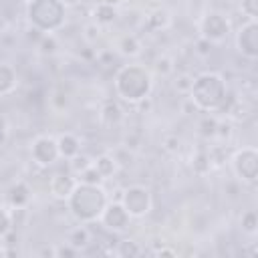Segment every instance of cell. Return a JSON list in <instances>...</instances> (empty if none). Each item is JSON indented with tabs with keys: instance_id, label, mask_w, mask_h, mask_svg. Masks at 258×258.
Masks as SVG:
<instances>
[{
	"instance_id": "cell-33",
	"label": "cell",
	"mask_w": 258,
	"mask_h": 258,
	"mask_svg": "<svg viewBox=\"0 0 258 258\" xmlns=\"http://www.w3.org/2000/svg\"><path fill=\"white\" fill-rule=\"evenodd\" d=\"M6 139V119L0 115V143H4Z\"/></svg>"
},
{
	"instance_id": "cell-36",
	"label": "cell",
	"mask_w": 258,
	"mask_h": 258,
	"mask_svg": "<svg viewBox=\"0 0 258 258\" xmlns=\"http://www.w3.org/2000/svg\"><path fill=\"white\" fill-rule=\"evenodd\" d=\"M97 4H109V6H115V4H119L121 0H95Z\"/></svg>"
},
{
	"instance_id": "cell-4",
	"label": "cell",
	"mask_w": 258,
	"mask_h": 258,
	"mask_svg": "<svg viewBox=\"0 0 258 258\" xmlns=\"http://www.w3.org/2000/svg\"><path fill=\"white\" fill-rule=\"evenodd\" d=\"M28 18L38 30H54L64 20V4L60 0H32Z\"/></svg>"
},
{
	"instance_id": "cell-12",
	"label": "cell",
	"mask_w": 258,
	"mask_h": 258,
	"mask_svg": "<svg viewBox=\"0 0 258 258\" xmlns=\"http://www.w3.org/2000/svg\"><path fill=\"white\" fill-rule=\"evenodd\" d=\"M56 147H58V155H62V157H67V159L75 157V155L81 151L79 139H77L75 135H71V133H62V135L58 137V141H56Z\"/></svg>"
},
{
	"instance_id": "cell-21",
	"label": "cell",
	"mask_w": 258,
	"mask_h": 258,
	"mask_svg": "<svg viewBox=\"0 0 258 258\" xmlns=\"http://www.w3.org/2000/svg\"><path fill=\"white\" fill-rule=\"evenodd\" d=\"M79 179H81V183H89V185H99V183H101V181H103L105 177H103V175H101V173L97 171V167H95V165L91 163V165H89L87 169H83V171L79 173Z\"/></svg>"
},
{
	"instance_id": "cell-28",
	"label": "cell",
	"mask_w": 258,
	"mask_h": 258,
	"mask_svg": "<svg viewBox=\"0 0 258 258\" xmlns=\"http://www.w3.org/2000/svg\"><path fill=\"white\" fill-rule=\"evenodd\" d=\"M10 226H12V220L10 216L0 208V238H4L8 232H10Z\"/></svg>"
},
{
	"instance_id": "cell-10",
	"label": "cell",
	"mask_w": 258,
	"mask_h": 258,
	"mask_svg": "<svg viewBox=\"0 0 258 258\" xmlns=\"http://www.w3.org/2000/svg\"><path fill=\"white\" fill-rule=\"evenodd\" d=\"M101 218H103V224H105L109 230L121 232V230L127 228L131 216L127 214V210L123 208V204H109V206H105Z\"/></svg>"
},
{
	"instance_id": "cell-29",
	"label": "cell",
	"mask_w": 258,
	"mask_h": 258,
	"mask_svg": "<svg viewBox=\"0 0 258 258\" xmlns=\"http://www.w3.org/2000/svg\"><path fill=\"white\" fill-rule=\"evenodd\" d=\"M99 32H101V28H99L97 22H91V24L85 26V38H87L89 42H95V40L99 38Z\"/></svg>"
},
{
	"instance_id": "cell-22",
	"label": "cell",
	"mask_w": 258,
	"mask_h": 258,
	"mask_svg": "<svg viewBox=\"0 0 258 258\" xmlns=\"http://www.w3.org/2000/svg\"><path fill=\"white\" fill-rule=\"evenodd\" d=\"M91 163H93V161H91L89 157H85V155H79V153H77L75 157H71L69 167H71V171H73V173H77V175H79V173H81L83 169H87Z\"/></svg>"
},
{
	"instance_id": "cell-19",
	"label": "cell",
	"mask_w": 258,
	"mask_h": 258,
	"mask_svg": "<svg viewBox=\"0 0 258 258\" xmlns=\"http://www.w3.org/2000/svg\"><path fill=\"white\" fill-rule=\"evenodd\" d=\"M91 242V234H89V230L87 228H75L71 234H69V244L73 246V248H77V250H81V248H85L87 244Z\"/></svg>"
},
{
	"instance_id": "cell-1",
	"label": "cell",
	"mask_w": 258,
	"mask_h": 258,
	"mask_svg": "<svg viewBox=\"0 0 258 258\" xmlns=\"http://www.w3.org/2000/svg\"><path fill=\"white\" fill-rule=\"evenodd\" d=\"M67 200H69V210L81 222L97 220L107 206L105 191L99 185H89V183H77Z\"/></svg>"
},
{
	"instance_id": "cell-20",
	"label": "cell",
	"mask_w": 258,
	"mask_h": 258,
	"mask_svg": "<svg viewBox=\"0 0 258 258\" xmlns=\"http://www.w3.org/2000/svg\"><path fill=\"white\" fill-rule=\"evenodd\" d=\"M147 24L153 30H161V28H165L169 24V14L165 10H155V12H151L147 16Z\"/></svg>"
},
{
	"instance_id": "cell-27",
	"label": "cell",
	"mask_w": 258,
	"mask_h": 258,
	"mask_svg": "<svg viewBox=\"0 0 258 258\" xmlns=\"http://www.w3.org/2000/svg\"><path fill=\"white\" fill-rule=\"evenodd\" d=\"M242 10L248 14L250 20H254L258 14V0H242Z\"/></svg>"
},
{
	"instance_id": "cell-23",
	"label": "cell",
	"mask_w": 258,
	"mask_h": 258,
	"mask_svg": "<svg viewBox=\"0 0 258 258\" xmlns=\"http://www.w3.org/2000/svg\"><path fill=\"white\" fill-rule=\"evenodd\" d=\"M117 254H119V256H139L141 250H139V246H137L133 240H123V242H119Z\"/></svg>"
},
{
	"instance_id": "cell-34",
	"label": "cell",
	"mask_w": 258,
	"mask_h": 258,
	"mask_svg": "<svg viewBox=\"0 0 258 258\" xmlns=\"http://www.w3.org/2000/svg\"><path fill=\"white\" fill-rule=\"evenodd\" d=\"M165 147H167L169 151H175V149L179 147V139H177V137H171V139L167 141V145H165Z\"/></svg>"
},
{
	"instance_id": "cell-18",
	"label": "cell",
	"mask_w": 258,
	"mask_h": 258,
	"mask_svg": "<svg viewBox=\"0 0 258 258\" xmlns=\"http://www.w3.org/2000/svg\"><path fill=\"white\" fill-rule=\"evenodd\" d=\"M117 48H119L123 54L133 56V54H137V52H139L141 44H139V40H137V36H135V34H125V36H121V38H119Z\"/></svg>"
},
{
	"instance_id": "cell-16",
	"label": "cell",
	"mask_w": 258,
	"mask_h": 258,
	"mask_svg": "<svg viewBox=\"0 0 258 258\" xmlns=\"http://www.w3.org/2000/svg\"><path fill=\"white\" fill-rule=\"evenodd\" d=\"M121 109H119V105L115 103V101H107L105 105H103V111H101V119H103V123H107V125H117L119 121H121Z\"/></svg>"
},
{
	"instance_id": "cell-2",
	"label": "cell",
	"mask_w": 258,
	"mask_h": 258,
	"mask_svg": "<svg viewBox=\"0 0 258 258\" xmlns=\"http://www.w3.org/2000/svg\"><path fill=\"white\" fill-rule=\"evenodd\" d=\"M189 95H191V103H196L200 109L206 111L222 109V105L226 103L224 79L216 73H204L191 83Z\"/></svg>"
},
{
	"instance_id": "cell-3",
	"label": "cell",
	"mask_w": 258,
	"mask_h": 258,
	"mask_svg": "<svg viewBox=\"0 0 258 258\" xmlns=\"http://www.w3.org/2000/svg\"><path fill=\"white\" fill-rule=\"evenodd\" d=\"M115 87H117V93L121 95V99L131 101V103H139L149 95L151 77L143 67L129 64V67L119 71V75L115 79Z\"/></svg>"
},
{
	"instance_id": "cell-26",
	"label": "cell",
	"mask_w": 258,
	"mask_h": 258,
	"mask_svg": "<svg viewBox=\"0 0 258 258\" xmlns=\"http://www.w3.org/2000/svg\"><path fill=\"white\" fill-rule=\"evenodd\" d=\"M210 161H212V157H210L208 153H200V155L196 157V161H194V169H196L198 173H206V171L210 169Z\"/></svg>"
},
{
	"instance_id": "cell-30",
	"label": "cell",
	"mask_w": 258,
	"mask_h": 258,
	"mask_svg": "<svg viewBox=\"0 0 258 258\" xmlns=\"http://www.w3.org/2000/svg\"><path fill=\"white\" fill-rule=\"evenodd\" d=\"M171 69H173V67H171V60H169L167 56H161V58L155 60V71H157V73L165 75V73H169Z\"/></svg>"
},
{
	"instance_id": "cell-11",
	"label": "cell",
	"mask_w": 258,
	"mask_h": 258,
	"mask_svg": "<svg viewBox=\"0 0 258 258\" xmlns=\"http://www.w3.org/2000/svg\"><path fill=\"white\" fill-rule=\"evenodd\" d=\"M77 181L71 173H54L50 179H48V189L54 198H60V200H67L73 189H75Z\"/></svg>"
},
{
	"instance_id": "cell-17",
	"label": "cell",
	"mask_w": 258,
	"mask_h": 258,
	"mask_svg": "<svg viewBox=\"0 0 258 258\" xmlns=\"http://www.w3.org/2000/svg\"><path fill=\"white\" fill-rule=\"evenodd\" d=\"M93 165L97 167V171H99L103 177L113 175V173H115V169H117V161H115V157H113V155H99V157L93 161Z\"/></svg>"
},
{
	"instance_id": "cell-37",
	"label": "cell",
	"mask_w": 258,
	"mask_h": 258,
	"mask_svg": "<svg viewBox=\"0 0 258 258\" xmlns=\"http://www.w3.org/2000/svg\"><path fill=\"white\" fill-rule=\"evenodd\" d=\"M60 2H62V4H77L79 0H60Z\"/></svg>"
},
{
	"instance_id": "cell-7",
	"label": "cell",
	"mask_w": 258,
	"mask_h": 258,
	"mask_svg": "<svg viewBox=\"0 0 258 258\" xmlns=\"http://www.w3.org/2000/svg\"><path fill=\"white\" fill-rule=\"evenodd\" d=\"M202 32H204V38L206 40H222L228 36L230 32V22L226 20V16H222L220 12H210L204 22H202Z\"/></svg>"
},
{
	"instance_id": "cell-9",
	"label": "cell",
	"mask_w": 258,
	"mask_h": 258,
	"mask_svg": "<svg viewBox=\"0 0 258 258\" xmlns=\"http://www.w3.org/2000/svg\"><path fill=\"white\" fill-rule=\"evenodd\" d=\"M32 157L40 165H50L58 157V147L52 137H38L32 143Z\"/></svg>"
},
{
	"instance_id": "cell-38",
	"label": "cell",
	"mask_w": 258,
	"mask_h": 258,
	"mask_svg": "<svg viewBox=\"0 0 258 258\" xmlns=\"http://www.w3.org/2000/svg\"><path fill=\"white\" fill-rule=\"evenodd\" d=\"M30 2H32V0H30Z\"/></svg>"
},
{
	"instance_id": "cell-31",
	"label": "cell",
	"mask_w": 258,
	"mask_h": 258,
	"mask_svg": "<svg viewBox=\"0 0 258 258\" xmlns=\"http://www.w3.org/2000/svg\"><path fill=\"white\" fill-rule=\"evenodd\" d=\"M40 48H42V52H54V48H56V42H54V38H52V36H42Z\"/></svg>"
},
{
	"instance_id": "cell-8",
	"label": "cell",
	"mask_w": 258,
	"mask_h": 258,
	"mask_svg": "<svg viewBox=\"0 0 258 258\" xmlns=\"http://www.w3.org/2000/svg\"><path fill=\"white\" fill-rule=\"evenodd\" d=\"M238 48L248 58H256L258 56V26H256L254 20H250L248 24H244L240 28V32H238Z\"/></svg>"
},
{
	"instance_id": "cell-14",
	"label": "cell",
	"mask_w": 258,
	"mask_h": 258,
	"mask_svg": "<svg viewBox=\"0 0 258 258\" xmlns=\"http://www.w3.org/2000/svg\"><path fill=\"white\" fill-rule=\"evenodd\" d=\"M16 85V75L12 71V67H8L6 62H0V95H6L14 89Z\"/></svg>"
},
{
	"instance_id": "cell-25",
	"label": "cell",
	"mask_w": 258,
	"mask_h": 258,
	"mask_svg": "<svg viewBox=\"0 0 258 258\" xmlns=\"http://www.w3.org/2000/svg\"><path fill=\"white\" fill-rule=\"evenodd\" d=\"M200 129H202V135H204V137H212V135H216L218 121H216L214 117H206V119H202Z\"/></svg>"
},
{
	"instance_id": "cell-5",
	"label": "cell",
	"mask_w": 258,
	"mask_h": 258,
	"mask_svg": "<svg viewBox=\"0 0 258 258\" xmlns=\"http://www.w3.org/2000/svg\"><path fill=\"white\" fill-rule=\"evenodd\" d=\"M123 208L129 216H143L151 208V196L143 185H131L123 194Z\"/></svg>"
},
{
	"instance_id": "cell-6",
	"label": "cell",
	"mask_w": 258,
	"mask_h": 258,
	"mask_svg": "<svg viewBox=\"0 0 258 258\" xmlns=\"http://www.w3.org/2000/svg\"><path fill=\"white\" fill-rule=\"evenodd\" d=\"M234 167H236V173L242 179L254 183L256 175H258V153L252 147H246V149L238 151L234 155Z\"/></svg>"
},
{
	"instance_id": "cell-13",
	"label": "cell",
	"mask_w": 258,
	"mask_h": 258,
	"mask_svg": "<svg viewBox=\"0 0 258 258\" xmlns=\"http://www.w3.org/2000/svg\"><path fill=\"white\" fill-rule=\"evenodd\" d=\"M28 200H30V189H28V185H26L24 181H18L16 185L10 187V191H8V202H10V206H14V208H24V206L28 204Z\"/></svg>"
},
{
	"instance_id": "cell-35",
	"label": "cell",
	"mask_w": 258,
	"mask_h": 258,
	"mask_svg": "<svg viewBox=\"0 0 258 258\" xmlns=\"http://www.w3.org/2000/svg\"><path fill=\"white\" fill-rule=\"evenodd\" d=\"M157 256H175V250H167V248H161L157 252Z\"/></svg>"
},
{
	"instance_id": "cell-24",
	"label": "cell",
	"mask_w": 258,
	"mask_h": 258,
	"mask_svg": "<svg viewBox=\"0 0 258 258\" xmlns=\"http://www.w3.org/2000/svg\"><path fill=\"white\" fill-rule=\"evenodd\" d=\"M256 226H258V218H256V212H254V210L246 212V214L242 216V228H244L246 232L254 234V232H256Z\"/></svg>"
},
{
	"instance_id": "cell-15",
	"label": "cell",
	"mask_w": 258,
	"mask_h": 258,
	"mask_svg": "<svg viewBox=\"0 0 258 258\" xmlns=\"http://www.w3.org/2000/svg\"><path fill=\"white\" fill-rule=\"evenodd\" d=\"M93 16L97 24H109L117 18V10L115 6H109V4H97L93 10Z\"/></svg>"
},
{
	"instance_id": "cell-32",
	"label": "cell",
	"mask_w": 258,
	"mask_h": 258,
	"mask_svg": "<svg viewBox=\"0 0 258 258\" xmlns=\"http://www.w3.org/2000/svg\"><path fill=\"white\" fill-rule=\"evenodd\" d=\"M77 248H73L71 244H67V246H58L56 250H54V254L56 256H77Z\"/></svg>"
}]
</instances>
